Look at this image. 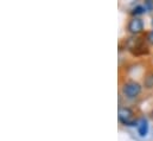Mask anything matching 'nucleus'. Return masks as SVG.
Returning <instances> with one entry per match:
<instances>
[{"label": "nucleus", "mask_w": 153, "mask_h": 141, "mask_svg": "<svg viewBox=\"0 0 153 141\" xmlns=\"http://www.w3.org/2000/svg\"><path fill=\"white\" fill-rule=\"evenodd\" d=\"M143 93V85L133 79H127L121 85V94L128 100H135Z\"/></svg>", "instance_id": "obj_1"}, {"label": "nucleus", "mask_w": 153, "mask_h": 141, "mask_svg": "<svg viewBox=\"0 0 153 141\" xmlns=\"http://www.w3.org/2000/svg\"><path fill=\"white\" fill-rule=\"evenodd\" d=\"M117 119H119V121H120L123 126H128V127L138 126V122H139V120H137L135 116H134V110L127 106L119 107V110H117Z\"/></svg>", "instance_id": "obj_2"}, {"label": "nucleus", "mask_w": 153, "mask_h": 141, "mask_svg": "<svg viewBox=\"0 0 153 141\" xmlns=\"http://www.w3.org/2000/svg\"><path fill=\"white\" fill-rule=\"evenodd\" d=\"M127 32L132 36L140 35L144 31V20L139 17H132L127 23Z\"/></svg>", "instance_id": "obj_3"}, {"label": "nucleus", "mask_w": 153, "mask_h": 141, "mask_svg": "<svg viewBox=\"0 0 153 141\" xmlns=\"http://www.w3.org/2000/svg\"><path fill=\"white\" fill-rule=\"evenodd\" d=\"M138 133H139V135L140 137H146L147 135V133H149V129H150V125H149V121H147V119H145V117H141L140 120H139V122H138Z\"/></svg>", "instance_id": "obj_4"}, {"label": "nucleus", "mask_w": 153, "mask_h": 141, "mask_svg": "<svg viewBox=\"0 0 153 141\" xmlns=\"http://www.w3.org/2000/svg\"><path fill=\"white\" fill-rule=\"evenodd\" d=\"M143 85H144V88L147 89V90H152L153 89V69L152 70H149L145 73Z\"/></svg>", "instance_id": "obj_5"}, {"label": "nucleus", "mask_w": 153, "mask_h": 141, "mask_svg": "<svg viewBox=\"0 0 153 141\" xmlns=\"http://www.w3.org/2000/svg\"><path fill=\"white\" fill-rule=\"evenodd\" d=\"M145 12H146V8H145L144 5H137V6H134V7L132 8L131 14H132L133 17H138V16H140V14H144Z\"/></svg>", "instance_id": "obj_6"}, {"label": "nucleus", "mask_w": 153, "mask_h": 141, "mask_svg": "<svg viewBox=\"0 0 153 141\" xmlns=\"http://www.w3.org/2000/svg\"><path fill=\"white\" fill-rule=\"evenodd\" d=\"M144 6H145L146 11H153V0H146L144 2Z\"/></svg>", "instance_id": "obj_7"}, {"label": "nucleus", "mask_w": 153, "mask_h": 141, "mask_svg": "<svg viewBox=\"0 0 153 141\" xmlns=\"http://www.w3.org/2000/svg\"><path fill=\"white\" fill-rule=\"evenodd\" d=\"M146 43H149L150 45H153V30H151L147 35H146Z\"/></svg>", "instance_id": "obj_8"}, {"label": "nucleus", "mask_w": 153, "mask_h": 141, "mask_svg": "<svg viewBox=\"0 0 153 141\" xmlns=\"http://www.w3.org/2000/svg\"><path fill=\"white\" fill-rule=\"evenodd\" d=\"M151 117H152V120H153V109L151 110Z\"/></svg>", "instance_id": "obj_9"}, {"label": "nucleus", "mask_w": 153, "mask_h": 141, "mask_svg": "<svg viewBox=\"0 0 153 141\" xmlns=\"http://www.w3.org/2000/svg\"><path fill=\"white\" fill-rule=\"evenodd\" d=\"M152 25H153V18H152Z\"/></svg>", "instance_id": "obj_10"}]
</instances>
